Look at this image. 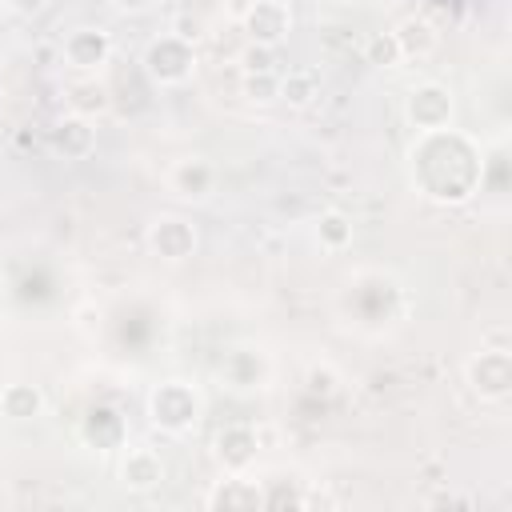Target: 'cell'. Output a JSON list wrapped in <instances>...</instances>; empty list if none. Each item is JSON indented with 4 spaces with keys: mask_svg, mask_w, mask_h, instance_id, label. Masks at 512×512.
Segmentation results:
<instances>
[{
    "mask_svg": "<svg viewBox=\"0 0 512 512\" xmlns=\"http://www.w3.org/2000/svg\"><path fill=\"white\" fill-rule=\"evenodd\" d=\"M244 32L252 44H264V48H276L288 32H292V12L288 4L280 0H256L244 16Z\"/></svg>",
    "mask_w": 512,
    "mask_h": 512,
    "instance_id": "5",
    "label": "cell"
},
{
    "mask_svg": "<svg viewBox=\"0 0 512 512\" xmlns=\"http://www.w3.org/2000/svg\"><path fill=\"white\" fill-rule=\"evenodd\" d=\"M204 504L208 508H256V504H264V492L256 484H244V480H224Z\"/></svg>",
    "mask_w": 512,
    "mask_h": 512,
    "instance_id": "15",
    "label": "cell"
},
{
    "mask_svg": "<svg viewBox=\"0 0 512 512\" xmlns=\"http://www.w3.org/2000/svg\"><path fill=\"white\" fill-rule=\"evenodd\" d=\"M148 412H152V420H156L160 428H168V432H184V428H192L196 416H200V396L192 392V384L168 380V384H160V388L152 392Z\"/></svg>",
    "mask_w": 512,
    "mask_h": 512,
    "instance_id": "1",
    "label": "cell"
},
{
    "mask_svg": "<svg viewBox=\"0 0 512 512\" xmlns=\"http://www.w3.org/2000/svg\"><path fill=\"white\" fill-rule=\"evenodd\" d=\"M52 148L64 156V160H84L92 148H96V132L84 116H68L52 128Z\"/></svg>",
    "mask_w": 512,
    "mask_h": 512,
    "instance_id": "9",
    "label": "cell"
},
{
    "mask_svg": "<svg viewBox=\"0 0 512 512\" xmlns=\"http://www.w3.org/2000/svg\"><path fill=\"white\" fill-rule=\"evenodd\" d=\"M364 60H368L372 68H396L404 56H400V44H396L392 32H376V36L364 40Z\"/></svg>",
    "mask_w": 512,
    "mask_h": 512,
    "instance_id": "16",
    "label": "cell"
},
{
    "mask_svg": "<svg viewBox=\"0 0 512 512\" xmlns=\"http://www.w3.org/2000/svg\"><path fill=\"white\" fill-rule=\"evenodd\" d=\"M308 380H312V388H316V392H332V372H328V368H324V372H320V368H312V376H308Z\"/></svg>",
    "mask_w": 512,
    "mask_h": 512,
    "instance_id": "22",
    "label": "cell"
},
{
    "mask_svg": "<svg viewBox=\"0 0 512 512\" xmlns=\"http://www.w3.org/2000/svg\"><path fill=\"white\" fill-rule=\"evenodd\" d=\"M212 168L204 164V160H180L172 172H168V184H172V192L176 196H188V200H200V196H208L212 192Z\"/></svg>",
    "mask_w": 512,
    "mask_h": 512,
    "instance_id": "12",
    "label": "cell"
},
{
    "mask_svg": "<svg viewBox=\"0 0 512 512\" xmlns=\"http://www.w3.org/2000/svg\"><path fill=\"white\" fill-rule=\"evenodd\" d=\"M280 100H288L292 108H308L316 100V76L312 72H288V76H280Z\"/></svg>",
    "mask_w": 512,
    "mask_h": 512,
    "instance_id": "17",
    "label": "cell"
},
{
    "mask_svg": "<svg viewBox=\"0 0 512 512\" xmlns=\"http://www.w3.org/2000/svg\"><path fill=\"white\" fill-rule=\"evenodd\" d=\"M144 68H148V76L160 80V84H180V80H188L192 68H196L192 44H184V40H176V36L168 32V36H160V40L148 44Z\"/></svg>",
    "mask_w": 512,
    "mask_h": 512,
    "instance_id": "2",
    "label": "cell"
},
{
    "mask_svg": "<svg viewBox=\"0 0 512 512\" xmlns=\"http://www.w3.org/2000/svg\"><path fill=\"white\" fill-rule=\"evenodd\" d=\"M116 8H124V12H144V8H152V0H116Z\"/></svg>",
    "mask_w": 512,
    "mask_h": 512,
    "instance_id": "24",
    "label": "cell"
},
{
    "mask_svg": "<svg viewBox=\"0 0 512 512\" xmlns=\"http://www.w3.org/2000/svg\"><path fill=\"white\" fill-rule=\"evenodd\" d=\"M316 236H320V244L328 248V252H336V248H344L348 240H352V220L344 216V212H324L320 216V224H316Z\"/></svg>",
    "mask_w": 512,
    "mask_h": 512,
    "instance_id": "18",
    "label": "cell"
},
{
    "mask_svg": "<svg viewBox=\"0 0 512 512\" xmlns=\"http://www.w3.org/2000/svg\"><path fill=\"white\" fill-rule=\"evenodd\" d=\"M0 408H4V416H12V420H32V416H40L44 396H40V388H32V384H8V388L0 392Z\"/></svg>",
    "mask_w": 512,
    "mask_h": 512,
    "instance_id": "14",
    "label": "cell"
},
{
    "mask_svg": "<svg viewBox=\"0 0 512 512\" xmlns=\"http://www.w3.org/2000/svg\"><path fill=\"white\" fill-rule=\"evenodd\" d=\"M408 120L420 128V132H444L448 120H452V92L444 84H420L412 88L408 96Z\"/></svg>",
    "mask_w": 512,
    "mask_h": 512,
    "instance_id": "4",
    "label": "cell"
},
{
    "mask_svg": "<svg viewBox=\"0 0 512 512\" xmlns=\"http://www.w3.org/2000/svg\"><path fill=\"white\" fill-rule=\"evenodd\" d=\"M244 96L252 104H272L280 100V76L276 72H244Z\"/></svg>",
    "mask_w": 512,
    "mask_h": 512,
    "instance_id": "19",
    "label": "cell"
},
{
    "mask_svg": "<svg viewBox=\"0 0 512 512\" xmlns=\"http://www.w3.org/2000/svg\"><path fill=\"white\" fill-rule=\"evenodd\" d=\"M392 36H396L404 60H424V56L436 48V40H440L436 28H432L424 16H404V20L392 28Z\"/></svg>",
    "mask_w": 512,
    "mask_h": 512,
    "instance_id": "10",
    "label": "cell"
},
{
    "mask_svg": "<svg viewBox=\"0 0 512 512\" xmlns=\"http://www.w3.org/2000/svg\"><path fill=\"white\" fill-rule=\"evenodd\" d=\"M8 4H12L16 12H24V16H32V12H40V8L48 4V0H8Z\"/></svg>",
    "mask_w": 512,
    "mask_h": 512,
    "instance_id": "23",
    "label": "cell"
},
{
    "mask_svg": "<svg viewBox=\"0 0 512 512\" xmlns=\"http://www.w3.org/2000/svg\"><path fill=\"white\" fill-rule=\"evenodd\" d=\"M148 240H152V248H156L164 260H184V256H192V248H196V232H192L184 220H176V216L156 220L152 232H148Z\"/></svg>",
    "mask_w": 512,
    "mask_h": 512,
    "instance_id": "7",
    "label": "cell"
},
{
    "mask_svg": "<svg viewBox=\"0 0 512 512\" xmlns=\"http://www.w3.org/2000/svg\"><path fill=\"white\" fill-rule=\"evenodd\" d=\"M240 60H244V72H272V48L264 44H248Z\"/></svg>",
    "mask_w": 512,
    "mask_h": 512,
    "instance_id": "21",
    "label": "cell"
},
{
    "mask_svg": "<svg viewBox=\"0 0 512 512\" xmlns=\"http://www.w3.org/2000/svg\"><path fill=\"white\" fill-rule=\"evenodd\" d=\"M120 476L132 492H152L164 480V460L152 448H128V456L120 464Z\"/></svg>",
    "mask_w": 512,
    "mask_h": 512,
    "instance_id": "8",
    "label": "cell"
},
{
    "mask_svg": "<svg viewBox=\"0 0 512 512\" xmlns=\"http://www.w3.org/2000/svg\"><path fill=\"white\" fill-rule=\"evenodd\" d=\"M216 456H220V464H224L228 472H244V468L252 464V456H256V436H252L248 428L232 424V428L220 432V440H216Z\"/></svg>",
    "mask_w": 512,
    "mask_h": 512,
    "instance_id": "11",
    "label": "cell"
},
{
    "mask_svg": "<svg viewBox=\"0 0 512 512\" xmlns=\"http://www.w3.org/2000/svg\"><path fill=\"white\" fill-rule=\"evenodd\" d=\"M172 36L184 40V44H196L204 36V20L192 16V12H180V16H172Z\"/></svg>",
    "mask_w": 512,
    "mask_h": 512,
    "instance_id": "20",
    "label": "cell"
},
{
    "mask_svg": "<svg viewBox=\"0 0 512 512\" xmlns=\"http://www.w3.org/2000/svg\"><path fill=\"white\" fill-rule=\"evenodd\" d=\"M468 384L480 400H504L512 388V360L508 352L496 348H480V356L468 364Z\"/></svg>",
    "mask_w": 512,
    "mask_h": 512,
    "instance_id": "3",
    "label": "cell"
},
{
    "mask_svg": "<svg viewBox=\"0 0 512 512\" xmlns=\"http://www.w3.org/2000/svg\"><path fill=\"white\" fill-rule=\"evenodd\" d=\"M108 88L96 80V76H84V80H72L68 84V108H72V116H100V112H108Z\"/></svg>",
    "mask_w": 512,
    "mask_h": 512,
    "instance_id": "13",
    "label": "cell"
},
{
    "mask_svg": "<svg viewBox=\"0 0 512 512\" xmlns=\"http://www.w3.org/2000/svg\"><path fill=\"white\" fill-rule=\"evenodd\" d=\"M108 52H112V40H108V32H100V28H76V32H68V40H64V60H68L72 68H80V72L104 64Z\"/></svg>",
    "mask_w": 512,
    "mask_h": 512,
    "instance_id": "6",
    "label": "cell"
}]
</instances>
